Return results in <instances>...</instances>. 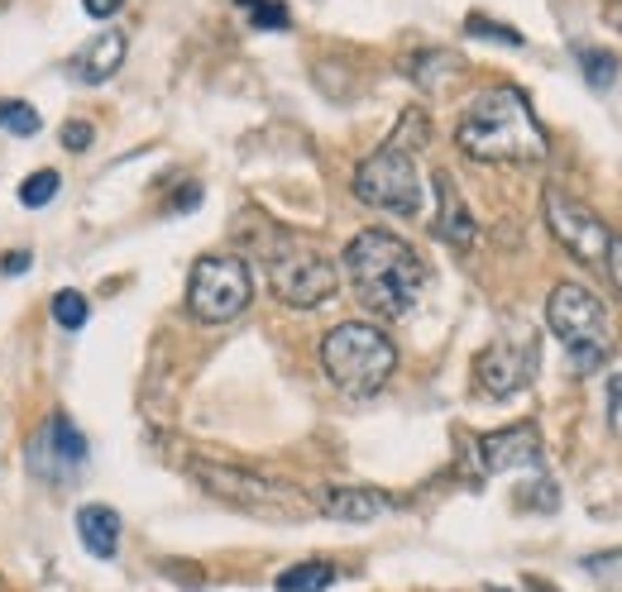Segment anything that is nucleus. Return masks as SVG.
Listing matches in <instances>:
<instances>
[{"mask_svg":"<svg viewBox=\"0 0 622 592\" xmlns=\"http://www.w3.org/2000/svg\"><path fill=\"white\" fill-rule=\"evenodd\" d=\"M455 143L478 163H542L546 159V135L536 119L532 101L518 87H494L478 91L464 105Z\"/></svg>","mask_w":622,"mask_h":592,"instance_id":"1","label":"nucleus"},{"mask_svg":"<svg viewBox=\"0 0 622 592\" xmlns=\"http://www.w3.org/2000/svg\"><path fill=\"white\" fill-rule=\"evenodd\" d=\"M345 273L354 282V297L378 316H407L426 287V263L407 239L393 229H359L345 249Z\"/></svg>","mask_w":622,"mask_h":592,"instance_id":"2","label":"nucleus"},{"mask_svg":"<svg viewBox=\"0 0 622 592\" xmlns=\"http://www.w3.org/2000/svg\"><path fill=\"white\" fill-rule=\"evenodd\" d=\"M321 368L345 396H374L398 368V349L369 320H340L321 340Z\"/></svg>","mask_w":622,"mask_h":592,"instance_id":"3","label":"nucleus"},{"mask_svg":"<svg viewBox=\"0 0 622 592\" xmlns=\"http://www.w3.org/2000/svg\"><path fill=\"white\" fill-rule=\"evenodd\" d=\"M546 325H550V335L565 344L580 378L598 373L608 364V354H613V320H608V306L580 282H560L556 292L546 297Z\"/></svg>","mask_w":622,"mask_h":592,"instance_id":"4","label":"nucleus"},{"mask_svg":"<svg viewBox=\"0 0 622 592\" xmlns=\"http://www.w3.org/2000/svg\"><path fill=\"white\" fill-rule=\"evenodd\" d=\"M197 482L221 497L225 506H239V512H254V516H273V521H302L311 512V497L293 482L278 478H259L245 474V468H225V464H191Z\"/></svg>","mask_w":622,"mask_h":592,"instance_id":"5","label":"nucleus"},{"mask_svg":"<svg viewBox=\"0 0 622 592\" xmlns=\"http://www.w3.org/2000/svg\"><path fill=\"white\" fill-rule=\"evenodd\" d=\"M263 268H269L273 297L297 311L321 306V301H331L335 287H340V273H335V263L326 253L316 244H307V239H293V235L278 239V244L263 253Z\"/></svg>","mask_w":622,"mask_h":592,"instance_id":"6","label":"nucleus"},{"mask_svg":"<svg viewBox=\"0 0 622 592\" xmlns=\"http://www.w3.org/2000/svg\"><path fill=\"white\" fill-rule=\"evenodd\" d=\"M254 301V273L239 253H207L191 263L187 277V311L201 325H225L245 316V306Z\"/></svg>","mask_w":622,"mask_h":592,"instance_id":"7","label":"nucleus"},{"mask_svg":"<svg viewBox=\"0 0 622 592\" xmlns=\"http://www.w3.org/2000/svg\"><path fill=\"white\" fill-rule=\"evenodd\" d=\"M354 197L364 205H378V211H388V215H402V221L422 215V173H416L412 153L393 149V143L369 153L354 173Z\"/></svg>","mask_w":622,"mask_h":592,"instance_id":"8","label":"nucleus"},{"mask_svg":"<svg viewBox=\"0 0 622 592\" xmlns=\"http://www.w3.org/2000/svg\"><path fill=\"white\" fill-rule=\"evenodd\" d=\"M542 205H546V225H550V235H556L560 249L574 253L580 263H604L608 244H613V229L598 221L589 205L565 197L560 187H546V201Z\"/></svg>","mask_w":622,"mask_h":592,"instance_id":"9","label":"nucleus"},{"mask_svg":"<svg viewBox=\"0 0 622 592\" xmlns=\"http://www.w3.org/2000/svg\"><path fill=\"white\" fill-rule=\"evenodd\" d=\"M82 464H87V434L72 426L67 416H48L29 444V468L43 482H72Z\"/></svg>","mask_w":622,"mask_h":592,"instance_id":"10","label":"nucleus"},{"mask_svg":"<svg viewBox=\"0 0 622 592\" xmlns=\"http://www.w3.org/2000/svg\"><path fill=\"white\" fill-rule=\"evenodd\" d=\"M536 378V340H494L478 354V388L512 396Z\"/></svg>","mask_w":622,"mask_h":592,"instance_id":"11","label":"nucleus"},{"mask_svg":"<svg viewBox=\"0 0 622 592\" xmlns=\"http://www.w3.org/2000/svg\"><path fill=\"white\" fill-rule=\"evenodd\" d=\"M478 454H484L488 474H512V468H536L542 464V434H536L532 420L508 430H494L478 440Z\"/></svg>","mask_w":622,"mask_h":592,"instance_id":"12","label":"nucleus"},{"mask_svg":"<svg viewBox=\"0 0 622 592\" xmlns=\"http://www.w3.org/2000/svg\"><path fill=\"white\" fill-rule=\"evenodd\" d=\"M120 67H125V34L120 29H101L96 39H87L67 58V77L77 81V87H101Z\"/></svg>","mask_w":622,"mask_h":592,"instance_id":"13","label":"nucleus"},{"mask_svg":"<svg viewBox=\"0 0 622 592\" xmlns=\"http://www.w3.org/2000/svg\"><path fill=\"white\" fill-rule=\"evenodd\" d=\"M398 497H388V492L378 488H331L321 492V512L331 516V521H378L383 512H393Z\"/></svg>","mask_w":622,"mask_h":592,"instance_id":"14","label":"nucleus"},{"mask_svg":"<svg viewBox=\"0 0 622 592\" xmlns=\"http://www.w3.org/2000/svg\"><path fill=\"white\" fill-rule=\"evenodd\" d=\"M436 197H440L436 235L446 239V244H455V249H470V244H474V215L464 211L460 191H455V182H450L446 173H436Z\"/></svg>","mask_w":622,"mask_h":592,"instance_id":"15","label":"nucleus"},{"mask_svg":"<svg viewBox=\"0 0 622 592\" xmlns=\"http://www.w3.org/2000/svg\"><path fill=\"white\" fill-rule=\"evenodd\" d=\"M77 536H82V545H87L96 559H115V550H120V516H115V506L87 502L77 512Z\"/></svg>","mask_w":622,"mask_h":592,"instance_id":"16","label":"nucleus"},{"mask_svg":"<svg viewBox=\"0 0 622 592\" xmlns=\"http://www.w3.org/2000/svg\"><path fill=\"white\" fill-rule=\"evenodd\" d=\"M335 583V564L326 559H302V564H293V569H283L278 574V592H326Z\"/></svg>","mask_w":622,"mask_h":592,"instance_id":"17","label":"nucleus"},{"mask_svg":"<svg viewBox=\"0 0 622 592\" xmlns=\"http://www.w3.org/2000/svg\"><path fill=\"white\" fill-rule=\"evenodd\" d=\"M58 187H63V177L48 173V167H39V173H29L20 182V205H29V211H39V205H48L58 197Z\"/></svg>","mask_w":622,"mask_h":592,"instance_id":"18","label":"nucleus"},{"mask_svg":"<svg viewBox=\"0 0 622 592\" xmlns=\"http://www.w3.org/2000/svg\"><path fill=\"white\" fill-rule=\"evenodd\" d=\"M426 139H431L426 111H407V115L398 119V135H393L388 143H393V149H402V153H416V149H426Z\"/></svg>","mask_w":622,"mask_h":592,"instance_id":"19","label":"nucleus"},{"mask_svg":"<svg viewBox=\"0 0 622 592\" xmlns=\"http://www.w3.org/2000/svg\"><path fill=\"white\" fill-rule=\"evenodd\" d=\"M39 111L34 105H24V101H0V129L5 135H20V139H29V135H39Z\"/></svg>","mask_w":622,"mask_h":592,"instance_id":"20","label":"nucleus"},{"mask_svg":"<svg viewBox=\"0 0 622 592\" xmlns=\"http://www.w3.org/2000/svg\"><path fill=\"white\" fill-rule=\"evenodd\" d=\"M580 67H584V77H589L594 91H608L613 87V77H618L613 53H604V48H580Z\"/></svg>","mask_w":622,"mask_h":592,"instance_id":"21","label":"nucleus"},{"mask_svg":"<svg viewBox=\"0 0 622 592\" xmlns=\"http://www.w3.org/2000/svg\"><path fill=\"white\" fill-rule=\"evenodd\" d=\"M239 10L249 15L254 29H287V24H293V15H287L283 0H239Z\"/></svg>","mask_w":622,"mask_h":592,"instance_id":"22","label":"nucleus"},{"mask_svg":"<svg viewBox=\"0 0 622 592\" xmlns=\"http://www.w3.org/2000/svg\"><path fill=\"white\" fill-rule=\"evenodd\" d=\"M53 320L63 325L67 335H77L82 325H87V297L72 292V287H67V292H58V297H53Z\"/></svg>","mask_w":622,"mask_h":592,"instance_id":"23","label":"nucleus"},{"mask_svg":"<svg viewBox=\"0 0 622 592\" xmlns=\"http://www.w3.org/2000/svg\"><path fill=\"white\" fill-rule=\"evenodd\" d=\"M460 63H455V53H422L412 63V77L422 81V87H436V77H455Z\"/></svg>","mask_w":622,"mask_h":592,"instance_id":"24","label":"nucleus"},{"mask_svg":"<svg viewBox=\"0 0 622 592\" xmlns=\"http://www.w3.org/2000/svg\"><path fill=\"white\" fill-rule=\"evenodd\" d=\"M470 39H494V43H508V48H522V34L518 29H502V24H494V20H484V15H474L470 24Z\"/></svg>","mask_w":622,"mask_h":592,"instance_id":"25","label":"nucleus"},{"mask_svg":"<svg viewBox=\"0 0 622 592\" xmlns=\"http://www.w3.org/2000/svg\"><path fill=\"white\" fill-rule=\"evenodd\" d=\"M91 135H96L91 119H67V125H63V149L67 153H87L91 149Z\"/></svg>","mask_w":622,"mask_h":592,"instance_id":"26","label":"nucleus"},{"mask_svg":"<svg viewBox=\"0 0 622 592\" xmlns=\"http://www.w3.org/2000/svg\"><path fill=\"white\" fill-rule=\"evenodd\" d=\"M604 268H608V282H613L618 292H622V235H613V244H608Z\"/></svg>","mask_w":622,"mask_h":592,"instance_id":"27","label":"nucleus"},{"mask_svg":"<svg viewBox=\"0 0 622 592\" xmlns=\"http://www.w3.org/2000/svg\"><path fill=\"white\" fill-rule=\"evenodd\" d=\"M34 268V253H5V259H0V273H5V277H15V273H29Z\"/></svg>","mask_w":622,"mask_h":592,"instance_id":"28","label":"nucleus"},{"mask_svg":"<svg viewBox=\"0 0 622 592\" xmlns=\"http://www.w3.org/2000/svg\"><path fill=\"white\" fill-rule=\"evenodd\" d=\"M120 5H125V0H82V10H87L91 20H111Z\"/></svg>","mask_w":622,"mask_h":592,"instance_id":"29","label":"nucleus"},{"mask_svg":"<svg viewBox=\"0 0 622 592\" xmlns=\"http://www.w3.org/2000/svg\"><path fill=\"white\" fill-rule=\"evenodd\" d=\"M622 411V378H613V388H608V420H618Z\"/></svg>","mask_w":622,"mask_h":592,"instance_id":"30","label":"nucleus"},{"mask_svg":"<svg viewBox=\"0 0 622 592\" xmlns=\"http://www.w3.org/2000/svg\"><path fill=\"white\" fill-rule=\"evenodd\" d=\"M604 20H608V24H613V29H622V0H608Z\"/></svg>","mask_w":622,"mask_h":592,"instance_id":"31","label":"nucleus"},{"mask_svg":"<svg viewBox=\"0 0 622 592\" xmlns=\"http://www.w3.org/2000/svg\"><path fill=\"white\" fill-rule=\"evenodd\" d=\"M542 592H546V588H542Z\"/></svg>","mask_w":622,"mask_h":592,"instance_id":"32","label":"nucleus"}]
</instances>
